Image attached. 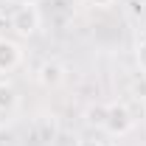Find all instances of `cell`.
I'll use <instances>...</instances> for the list:
<instances>
[{
    "label": "cell",
    "instance_id": "cell-5",
    "mask_svg": "<svg viewBox=\"0 0 146 146\" xmlns=\"http://www.w3.org/2000/svg\"><path fill=\"white\" fill-rule=\"evenodd\" d=\"M84 121H87V127L104 129V124H107V104H101V101L90 104V107L84 110Z\"/></svg>",
    "mask_w": 146,
    "mask_h": 146
},
{
    "label": "cell",
    "instance_id": "cell-11",
    "mask_svg": "<svg viewBox=\"0 0 146 146\" xmlns=\"http://www.w3.org/2000/svg\"><path fill=\"white\" fill-rule=\"evenodd\" d=\"M0 28H3V17H0Z\"/></svg>",
    "mask_w": 146,
    "mask_h": 146
},
{
    "label": "cell",
    "instance_id": "cell-2",
    "mask_svg": "<svg viewBox=\"0 0 146 146\" xmlns=\"http://www.w3.org/2000/svg\"><path fill=\"white\" fill-rule=\"evenodd\" d=\"M9 25L20 36H34L39 31V11H36V6H17L11 11V17H9Z\"/></svg>",
    "mask_w": 146,
    "mask_h": 146
},
{
    "label": "cell",
    "instance_id": "cell-4",
    "mask_svg": "<svg viewBox=\"0 0 146 146\" xmlns=\"http://www.w3.org/2000/svg\"><path fill=\"white\" fill-rule=\"evenodd\" d=\"M23 62V51L14 39H6L0 36V73H11Z\"/></svg>",
    "mask_w": 146,
    "mask_h": 146
},
{
    "label": "cell",
    "instance_id": "cell-3",
    "mask_svg": "<svg viewBox=\"0 0 146 146\" xmlns=\"http://www.w3.org/2000/svg\"><path fill=\"white\" fill-rule=\"evenodd\" d=\"M36 82H39L42 87H48V90L59 87V84L65 82V65H62V62H56V59L42 62V65L36 68Z\"/></svg>",
    "mask_w": 146,
    "mask_h": 146
},
{
    "label": "cell",
    "instance_id": "cell-1",
    "mask_svg": "<svg viewBox=\"0 0 146 146\" xmlns=\"http://www.w3.org/2000/svg\"><path fill=\"white\" fill-rule=\"evenodd\" d=\"M138 124V118L132 115L127 101H112L107 104V124H104V132H110L112 138H124L129 135Z\"/></svg>",
    "mask_w": 146,
    "mask_h": 146
},
{
    "label": "cell",
    "instance_id": "cell-6",
    "mask_svg": "<svg viewBox=\"0 0 146 146\" xmlns=\"http://www.w3.org/2000/svg\"><path fill=\"white\" fill-rule=\"evenodd\" d=\"M17 107V90L9 82H0V112H11Z\"/></svg>",
    "mask_w": 146,
    "mask_h": 146
},
{
    "label": "cell",
    "instance_id": "cell-9",
    "mask_svg": "<svg viewBox=\"0 0 146 146\" xmlns=\"http://www.w3.org/2000/svg\"><path fill=\"white\" fill-rule=\"evenodd\" d=\"M76 146H101V141H96V138H82Z\"/></svg>",
    "mask_w": 146,
    "mask_h": 146
},
{
    "label": "cell",
    "instance_id": "cell-8",
    "mask_svg": "<svg viewBox=\"0 0 146 146\" xmlns=\"http://www.w3.org/2000/svg\"><path fill=\"white\" fill-rule=\"evenodd\" d=\"M118 0H90V6H96V9H112Z\"/></svg>",
    "mask_w": 146,
    "mask_h": 146
},
{
    "label": "cell",
    "instance_id": "cell-10",
    "mask_svg": "<svg viewBox=\"0 0 146 146\" xmlns=\"http://www.w3.org/2000/svg\"><path fill=\"white\" fill-rule=\"evenodd\" d=\"M14 3H17V6H36L39 0H14Z\"/></svg>",
    "mask_w": 146,
    "mask_h": 146
},
{
    "label": "cell",
    "instance_id": "cell-7",
    "mask_svg": "<svg viewBox=\"0 0 146 146\" xmlns=\"http://www.w3.org/2000/svg\"><path fill=\"white\" fill-rule=\"evenodd\" d=\"M135 65L141 68V73H146V36L135 45Z\"/></svg>",
    "mask_w": 146,
    "mask_h": 146
}]
</instances>
